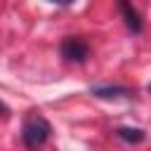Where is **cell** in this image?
<instances>
[{"mask_svg":"<svg viewBox=\"0 0 151 151\" xmlns=\"http://www.w3.org/2000/svg\"><path fill=\"white\" fill-rule=\"evenodd\" d=\"M50 132H52V127H50L47 118L40 116L38 111H31V113L26 116V120H24L21 139H24V144H26L28 149H38V146H42V144L50 139Z\"/></svg>","mask_w":151,"mask_h":151,"instance_id":"6da1fadb","label":"cell"},{"mask_svg":"<svg viewBox=\"0 0 151 151\" xmlns=\"http://www.w3.org/2000/svg\"><path fill=\"white\" fill-rule=\"evenodd\" d=\"M120 12H123V17H125L127 28H130L132 33H142V28H144L142 17H139V12H137V9H134L127 0H120Z\"/></svg>","mask_w":151,"mask_h":151,"instance_id":"3957f363","label":"cell"},{"mask_svg":"<svg viewBox=\"0 0 151 151\" xmlns=\"http://www.w3.org/2000/svg\"><path fill=\"white\" fill-rule=\"evenodd\" d=\"M116 134H118L123 142H127V144H139V142H144V137H146V132L139 130V127H118Z\"/></svg>","mask_w":151,"mask_h":151,"instance_id":"277c9868","label":"cell"},{"mask_svg":"<svg viewBox=\"0 0 151 151\" xmlns=\"http://www.w3.org/2000/svg\"><path fill=\"white\" fill-rule=\"evenodd\" d=\"M130 90L127 87H120V85H116V87H111V85H106V87H92V94H97V97H104V99H113V97H125Z\"/></svg>","mask_w":151,"mask_h":151,"instance_id":"5b68a950","label":"cell"},{"mask_svg":"<svg viewBox=\"0 0 151 151\" xmlns=\"http://www.w3.org/2000/svg\"><path fill=\"white\" fill-rule=\"evenodd\" d=\"M61 57L68 59V61L83 64V61L90 57V45H87L83 38H78V35H68V38H64V42H61Z\"/></svg>","mask_w":151,"mask_h":151,"instance_id":"7a4b0ae2","label":"cell"},{"mask_svg":"<svg viewBox=\"0 0 151 151\" xmlns=\"http://www.w3.org/2000/svg\"><path fill=\"white\" fill-rule=\"evenodd\" d=\"M0 111H2V113H5V111H7V109H5V106H2V104H0Z\"/></svg>","mask_w":151,"mask_h":151,"instance_id":"8992f818","label":"cell"}]
</instances>
